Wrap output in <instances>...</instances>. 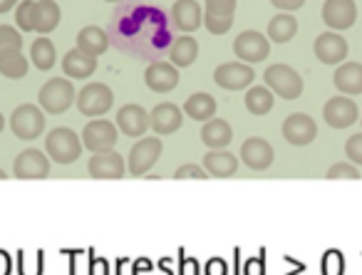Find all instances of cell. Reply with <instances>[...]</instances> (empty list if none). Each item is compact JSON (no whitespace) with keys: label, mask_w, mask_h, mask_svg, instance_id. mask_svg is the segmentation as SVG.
Returning <instances> with one entry per match:
<instances>
[{"label":"cell","mask_w":362,"mask_h":275,"mask_svg":"<svg viewBox=\"0 0 362 275\" xmlns=\"http://www.w3.org/2000/svg\"><path fill=\"white\" fill-rule=\"evenodd\" d=\"M3 129H6V117H3V112H0V134H3Z\"/></svg>","instance_id":"47"},{"label":"cell","mask_w":362,"mask_h":275,"mask_svg":"<svg viewBox=\"0 0 362 275\" xmlns=\"http://www.w3.org/2000/svg\"><path fill=\"white\" fill-rule=\"evenodd\" d=\"M23 50V33L13 25H0V52Z\"/></svg>","instance_id":"34"},{"label":"cell","mask_w":362,"mask_h":275,"mask_svg":"<svg viewBox=\"0 0 362 275\" xmlns=\"http://www.w3.org/2000/svg\"><path fill=\"white\" fill-rule=\"evenodd\" d=\"M184 117L206 124L209 119L216 117V100H214L209 92H194V95L187 97V102H184Z\"/></svg>","instance_id":"26"},{"label":"cell","mask_w":362,"mask_h":275,"mask_svg":"<svg viewBox=\"0 0 362 275\" xmlns=\"http://www.w3.org/2000/svg\"><path fill=\"white\" fill-rule=\"evenodd\" d=\"M30 70V60L23 55V50L0 52V75L8 80H23Z\"/></svg>","instance_id":"32"},{"label":"cell","mask_w":362,"mask_h":275,"mask_svg":"<svg viewBox=\"0 0 362 275\" xmlns=\"http://www.w3.org/2000/svg\"><path fill=\"white\" fill-rule=\"evenodd\" d=\"M273 6L278 8L281 13H293V11H300L305 6V0H271Z\"/></svg>","instance_id":"42"},{"label":"cell","mask_w":362,"mask_h":275,"mask_svg":"<svg viewBox=\"0 0 362 275\" xmlns=\"http://www.w3.org/2000/svg\"><path fill=\"white\" fill-rule=\"evenodd\" d=\"M320 270H322V275H342L345 273V258H342L340 250H335V248L327 250L320 260Z\"/></svg>","instance_id":"35"},{"label":"cell","mask_w":362,"mask_h":275,"mask_svg":"<svg viewBox=\"0 0 362 275\" xmlns=\"http://www.w3.org/2000/svg\"><path fill=\"white\" fill-rule=\"evenodd\" d=\"M298 35V18L293 13H278L276 18H271L268 23V30H266V37L278 45H286L291 42L293 37Z\"/></svg>","instance_id":"28"},{"label":"cell","mask_w":362,"mask_h":275,"mask_svg":"<svg viewBox=\"0 0 362 275\" xmlns=\"http://www.w3.org/2000/svg\"><path fill=\"white\" fill-rule=\"evenodd\" d=\"M345 156L350 164L355 166H362V131H357V134H350L345 141Z\"/></svg>","instance_id":"40"},{"label":"cell","mask_w":362,"mask_h":275,"mask_svg":"<svg viewBox=\"0 0 362 275\" xmlns=\"http://www.w3.org/2000/svg\"><path fill=\"white\" fill-rule=\"evenodd\" d=\"M115 124L124 136L141 139V136H146V131H149V112L141 105H136V102H129V105L117 110Z\"/></svg>","instance_id":"15"},{"label":"cell","mask_w":362,"mask_h":275,"mask_svg":"<svg viewBox=\"0 0 362 275\" xmlns=\"http://www.w3.org/2000/svg\"><path fill=\"white\" fill-rule=\"evenodd\" d=\"M13 176L16 179H47L50 176V159L42 149H25L13 161Z\"/></svg>","instance_id":"12"},{"label":"cell","mask_w":362,"mask_h":275,"mask_svg":"<svg viewBox=\"0 0 362 275\" xmlns=\"http://www.w3.org/2000/svg\"><path fill=\"white\" fill-rule=\"evenodd\" d=\"M243 275H263V263L261 258H251L246 263V270H243Z\"/></svg>","instance_id":"44"},{"label":"cell","mask_w":362,"mask_h":275,"mask_svg":"<svg viewBox=\"0 0 362 275\" xmlns=\"http://www.w3.org/2000/svg\"><path fill=\"white\" fill-rule=\"evenodd\" d=\"M325 179H360V166L350 164V161H337V164H332L325 171Z\"/></svg>","instance_id":"36"},{"label":"cell","mask_w":362,"mask_h":275,"mask_svg":"<svg viewBox=\"0 0 362 275\" xmlns=\"http://www.w3.org/2000/svg\"><path fill=\"white\" fill-rule=\"evenodd\" d=\"M87 174L92 179H107V181L122 179V176H127V161L115 149L100 151V154H92L90 161H87Z\"/></svg>","instance_id":"14"},{"label":"cell","mask_w":362,"mask_h":275,"mask_svg":"<svg viewBox=\"0 0 362 275\" xmlns=\"http://www.w3.org/2000/svg\"><path fill=\"white\" fill-rule=\"evenodd\" d=\"M80 139H82V146H85L87 151H92V154H100V151L115 149L117 139H119V129H117L115 122L100 117V119L87 122L85 129H82Z\"/></svg>","instance_id":"7"},{"label":"cell","mask_w":362,"mask_h":275,"mask_svg":"<svg viewBox=\"0 0 362 275\" xmlns=\"http://www.w3.org/2000/svg\"><path fill=\"white\" fill-rule=\"evenodd\" d=\"M62 72H65L67 80H90L97 72V57H90L77 47H72L62 57Z\"/></svg>","instance_id":"22"},{"label":"cell","mask_w":362,"mask_h":275,"mask_svg":"<svg viewBox=\"0 0 362 275\" xmlns=\"http://www.w3.org/2000/svg\"><path fill=\"white\" fill-rule=\"evenodd\" d=\"M28 60H30L40 72L52 70V67L57 65V50H55V45H52L50 37H45V35L37 37V40L30 45V55H28Z\"/></svg>","instance_id":"31"},{"label":"cell","mask_w":362,"mask_h":275,"mask_svg":"<svg viewBox=\"0 0 362 275\" xmlns=\"http://www.w3.org/2000/svg\"><path fill=\"white\" fill-rule=\"evenodd\" d=\"M241 164L248 166L251 171H266L273 164V146L263 136H248L241 144Z\"/></svg>","instance_id":"18"},{"label":"cell","mask_w":362,"mask_h":275,"mask_svg":"<svg viewBox=\"0 0 362 275\" xmlns=\"http://www.w3.org/2000/svg\"><path fill=\"white\" fill-rule=\"evenodd\" d=\"M332 85L345 97L362 95V65L360 62H342L332 75Z\"/></svg>","instance_id":"23"},{"label":"cell","mask_w":362,"mask_h":275,"mask_svg":"<svg viewBox=\"0 0 362 275\" xmlns=\"http://www.w3.org/2000/svg\"><path fill=\"white\" fill-rule=\"evenodd\" d=\"M82 139L75 129L70 127H55V129L47 131L45 136V154L50 161L60 166H70L75 164L77 159L82 156Z\"/></svg>","instance_id":"1"},{"label":"cell","mask_w":362,"mask_h":275,"mask_svg":"<svg viewBox=\"0 0 362 275\" xmlns=\"http://www.w3.org/2000/svg\"><path fill=\"white\" fill-rule=\"evenodd\" d=\"M35 8L37 0H21L16 8V28L21 33H35Z\"/></svg>","instance_id":"33"},{"label":"cell","mask_w":362,"mask_h":275,"mask_svg":"<svg viewBox=\"0 0 362 275\" xmlns=\"http://www.w3.org/2000/svg\"><path fill=\"white\" fill-rule=\"evenodd\" d=\"M174 179H211L202 164H184L174 171Z\"/></svg>","instance_id":"41"},{"label":"cell","mask_w":362,"mask_h":275,"mask_svg":"<svg viewBox=\"0 0 362 275\" xmlns=\"http://www.w3.org/2000/svg\"><path fill=\"white\" fill-rule=\"evenodd\" d=\"M202 141L209 146V149H226L233 141V129L226 119H209L206 124L202 127Z\"/></svg>","instance_id":"27"},{"label":"cell","mask_w":362,"mask_h":275,"mask_svg":"<svg viewBox=\"0 0 362 275\" xmlns=\"http://www.w3.org/2000/svg\"><path fill=\"white\" fill-rule=\"evenodd\" d=\"M45 127H47V117L37 105H21L11 115V129L18 139H25V141L37 139V136H42Z\"/></svg>","instance_id":"6"},{"label":"cell","mask_w":362,"mask_h":275,"mask_svg":"<svg viewBox=\"0 0 362 275\" xmlns=\"http://www.w3.org/2000/svg\"><path fill=\"white\" fill-rule=\"evenodd\" d=\"M360 124H362V112H360Z\"/></svg>","instance_id":"50"},{"label":"cell","mask_w":362,"mask_h":275,"mask_svg":"<svg viewBox=\"0 0 362 275\" xmlns=\"http://www.w3.org/2000/svg\"><path fill=\"white\" fill-rule=\"evenodd\" d=\"M322 119H325L327 127L332 129H347L352 127L357 119H360V107L355 105L352 97H345V95H337V97H330L322 107Z\"/></svg>","instance_id":"9"},{"label":"cell","mask_w":362,"mask_h":275,"mask_svg":"<svg viewBox=\"0 0 362 275\" xmlns=\"http://www.w3.org/2000/svg\"><path fill=\"white\" fill-rule=\"evenodd\" d=\"M204 13H206V16L233 18V13H236V0H204Z\"/></svg>","instance_id":"38"},{"label":"cell","mask_w":362,"mask_h":275,"mask_svg":"<svg viewBox=\"0 0 362 275\" xmlns=\"http://www.w3.org/2000/svg\"><path fill=\"white\" fill-rule=\"evenodd\" d=\"M75 42H77V45H75L77 50H82L85 55L100 57V55H105L107 47H110V35H107L100 25H87V28H82V30L77 33Z\"/></svg>","instance_id":"24"},{"label":"cell","mask_w":362,"mask_h":275,"mask_svg":"<svg viewBox=\"0 0 362 275\" xmlns=\"http://www.w3.org/2000/svg\"><path fill=\"white\" fill-rule=\"evenodd\" d=\"M281 131H283V139H286L288 144L308 146V144H313V141H315L317 124H315V119H313L310 115H305V112H293V115L286 117Z\"/></svg>","instance_id":"11"},{"label":"cell","mask_w":362,"mask_h":275,"mask_svg":"<svg viewBox=\"0 0 362 275\" xmlns=\"http://www.w3.org/2000/svg\"><path fill=\"white\" fill-rule=\"evenodd\" d=\"M357 21V6L355 0H325L322 3V23L332 33L350 30Z\"/></svg>","instance_id":"17"},{"label":"cell","mask_w":362,"mask_h":275,"mask_svg":"<svg viewBox=\"0 0 362 275\" xmlns=\"http://www.w3.org/2000/svg\"><path fill=\"white\" fill-rule=\"evenodd\" d=\"M184 124V110L174 102H161L149 112V129L154 136H169L176 134Z\"/></svg>","instance_id":"16"},{"label":"cell","mask_w":362,"mask_h":275,"mask_svg":"<svg viewBox=\"0 0 362 275\" xmlns=\"http://www.w3.org/2000/svg\"><path fill=\"white\" fill-rule=\"evenodd\" d=\"M226 273H228V268H226V263H223L221 258L209 260L206 268H204V275H226Z\"/></svg>","instance_id":"43"},{"label":"cell","mask_w":362,"mask_h":275,"mask_svg":"<svg viewBox=\"0 0 362 275\" xmlns=\"http://www.w3.org/2000/svg\"><path fill=\"white\" fill-rule=\"evenodd\" d=\"M263 85L276 97H281V100H298L303 95V90H305V82L298 75V70H293L291 65H283V62L266 67Z\"/></svg>","instance_id":"3"},{"label":"cell","mask_w":362,"mask_h":275,"mask_svg":"<svg viewBox=\"0 0 362 275\" xmlns=\"http://www.w3.org/2000/svg\"><path fill=\"white\" fill-rule=\"evenodd\" d=\"M0 179H8V174H6L3 169H0Z\"/></svg>","instance_id":"48"},{"label":"cell","mask_w":362,"mask_h":275,"mask_svg":"<svg viewBox=\"0 0 362 275\" xmlns=\"http://www.w3.org/2000/svg\"><path fill=\"white\" fill-rule=\"evenodd\" d=\"M313 52H315V57L322 62V65H342V62H347L350 45H347V40L340 35V33L327 30L315 37Z\"/></svg>","instance_id":"13"},{"label":"cell","mask_w":362,"mask_h":275,"mask_svg":"<svg viewBox=\"0 0 362 275\" xmlns=\"http://www.w3.org/2000/svg\"><path fill=\"white\" fill-rule=\"evenodd\" d=\"M11 273H13V258L6 250H0V275H11Z\"/></svg>","instance_id":"45"},{"label":"cell","mask_w":362,"mask_h":275,"mask_svg":"<svg viewBox=\"0 0 362 275\" xmlns=\"http://www.w3.org/2000/svg\"><path fill=\"white\" fill-rule=\"evenodd\" d=\"M202 166L214 179H231V176H236L241 164H238V156L231 154L228 149H209L206 154H204Z\"/></svg>","instance_id":"21"},{"label":"cell","mask_w":362,"mask_h":275,"mask_svg":"<svg viewBox=\"0 0 362 275\" xmlns=\"http://www.w3.org/2000/svg\"><path fill=\"white\" fill-rule=\"evenodd\" d=\"M243 102H246V110L251 112L253 117H266L268 112L273 110V105H276V95H273L266 85H253L246 90Z\"/></svg>","instance_id":"30"},{"label":"cell","mask_w":362,"mask_h":275,"mask_svg":"<svg viewBox=\"0 0 362 275\" xmlns=\"http://www.w3.org/2000/svg\"><path fill=\"white\" fill-rule=\"evenodd\" d=\"M204 28H206L211 35H226V33L233 28V18L206 16V13H204Z\"/></svg>","instance_id":"39"},{"label":"cell","mask_w":362,"mask_h":275,"mask_svg":"<svg viewBox=\"0 0 362 275\" xmlns=\"http://www.w3.org/2000/svg\"><path fill=\"white\" fill-rule=\"evenodd\" d=\"M233 55L238 57V62L256 65V62H263L271 55V40L258 30H243L233 40Z\"/></svg>","instance_id":"8"},{"label":"cell","mask_w":362,"mask_h":275,"mask_svg":"<svg viewBox=\"0 0 362 275\" xmlns=\"http://www.w3.org/2000/svg\"><path fill=\"white\" fill-rule=\"evenodd\" d=\"M77 100V90L72 85V80L67 77H52L37 92V107L45 115H62L67 112Z\"/></svg>","instance_id":"2"},{"label":"cell","mask_w":362,"mask_h":275,"mask_svg":"<svg viewBox=\"0 0 362 275\" xmlns=\"http://www.w3.org/2000/svg\"><path fill=\"white\" fill-rule=\"evenodd\" d=\"M18 273L21 275H42V253H21L18 258Z\"/></svg>","instance_id":"37"},{"label":"cell","mask_w":362,"mask_h":275,"mask_svg":"<svg viewBox=\"0 0 362 275\" xmlns=\"http://www.w3.org/2000/svg\"><path fill=\"white\" fill-rule=\"evenodd\" d=\"M62 21V11L55 0H37L35 8V33L40 35H50Z\"/></svg>","instance_id":"29"},{"label":"cell","mask_w":362,"mask_h":275,"mask_svg":"<svg viewBox=\"0 0 362 275\" xmlns=\"http://www.w3.org/2000/svg\"><path fill=\"white\" fill-rule=\"evenodd\" d=\"M256 80V72L251 65L246 62H223L214 70V82H216L221 90L228 92H238V90H248Z\"/></svg>","instance_id":"10"},{"label":"cell","mask_w":362,"mask_h":275,"mask_svg":"<svg viewBox=\"0 0 362 275\" xmlns=\"http://www.w3.org/2000/svg\"><path fill=\"white\" fill-rule=\"evenodd\" d=\"M18 3H21V0H0V16H6V13L16 11Z\"/></svg>","instance_id":"46"},{"label":"cell","mask_w":362,"mask_h":275,"mask_svg":"<svg viewBox=\"0 0 362 275\" xmlns=\"http://www.w3.org/2000/svg\"><path fill=\"white\" fill-rule=\"evenodd\" d=\"M199 57V40L192 35H181L171 42L169 47V62L176 70H184V67H192Z\"/></svg>","instance_id":"25"},{"label":"cell","mask_w":362,"mask_h":275,"mask_svg":"<svg viewBox=\"0 0 362 275\" xmlns=\"http://www.w3.org/2000/svg\"><path fill=\"white\" fill-rule=\"evenodd\" d=\"M107 3H119V0H107Z\"/></svg>","instance_id":"49"},{"label":"cell","mask_w":362,"mask_h":275,"mask_svg":"<svg viewBox=\"0 0 362 275\" xmlns=\"http://www.w3.org/2000/svg\"><path fill=\"white\" fill-rule=\"evenodd\" d=\"M77 112L90 119H100L115 105V92L105 85V82H87L80 92H77Z\"/></svg>","instance_id":"4"},{"label":"cell","mask_w":362,"mask_h":275,"mask_svg":"<svg viewBox=\"0 0 362 275\" xmlns=\"http://www.w3.org/2000/svg\"><path fill=\"white\" fill-rule=\"evenodd\" d=\"M144 85L156 95H169L171 90H176L179 85V70L171 62H151L144 70Z\"/></svg>","instance_id":"19"},{"label":"cell","mask_w":362,"mask_h":275,"mask_svg":"<svg viewBox=\"0 0 362 275\" xmlns=\"http://www.w3.org/2000/svg\"><path fill=\"white\" fill-rule=\"evenodd\" d=\"M164 144H161V136H141L134 141V146L129 149L127 156V174L129 176H144L154 169V164L159 161Z\"/></svg>","instance_id":"5"},{"label":"cell","mask_w":362,"mask_h":275,"mask_svg":"<svg viewBox=\"0 0 362 275\" xmlns=\"http://www.w3.org/2000/svg\"><path fill=\"white\" fill-rule=\"evenodd\" d=\"M171 21L181 30V35H192L202 28L204 13L197 0H176L171 6Z\"/></svg>","instance_id":"20"}]
</instances>
